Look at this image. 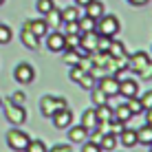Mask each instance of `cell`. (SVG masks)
<instances>
[{
  "label": "cell",
  "mask_w": 152,
  "mask_h": 152,
  "mask_svg": "<svg viewBox=\"0 0 152 152\" xmlns=\"http://www.w3.org/2000/svg\"><path fill=\"white\" fill-rule=\"evenodd\" d=\"M0 106L4 108V115H7V121H11L13 126H22L24 121H27V110H24L22 104H15L11 102V99H2V104Z\"/></svg>",
  "instance_id": "cell-1"
},
{
  "label": "cell",
  "mask_w": 152,
  "mask_h": 152,
  "mask_svg": "<svg viewBox=\"0 0 152 152\" xmlns=\"http://www.w3.org/2000/svg\"><path fill=\"white\" fill-rule=\"evenodd\" d=\"M95 31L99 35H108V38H115V35L119 33V20L117 15L113 13H104L102 18H97L95 22Z\"/></svg>",
  "instance_id": "cell-2"
},
{
  "label": "cell",
  "mask_w": 152,
  "mask_h": 152,
  "mask_svg": "<svg viewBox=\"0 0 152 152\" xmlns=\"http://www.w3.org/2000/svg\"><path fill=\"white\" fill-rule=\"evenodd\" d=\"M69 104H66L64 97H53V95H44L40 99V113L44 115V117H51L53 113L62 110V108H66Z\"/></svg>",
  "instance_id": "cell-3"
},
{
  "label": "cell",
  "mask_w": 152,
  "mask_h": 152,
  "mask_svg": "<svg viewBox=\"0 0 152 152\" xmlns=\"http://www.w3.org/2000/svg\"><path fill=\"white\" fill-rule=\"evenodd\" d=\"M29 139H31V137H29L27 132H22L20 128H11V130L7 132V145H9L13 152H24Z\"/></svg>",
  "instance_id": "cell-4"
},
{
  "label": "cell",
  "mask_w": 152,
  "mask_h": 152,
  "mask_svg": "<svg viewBox=\"0 0 152 152\" xmlns=\"http://www.w3.org/2000/svg\"><path fill=\"white\" fill-rule=\"evenodd\" d=\"M99 91L104 93L108 99H113V97H117L119 95V80L115 75H102L99 77Z\"/></svg>",
  "instance_id": "cell-5"
},
{
  "label": "cell",
  "mask_w": 152,
  "mask_h": 152,
  "mask_svg": "<svg viewBox=\"0 0 152 152\" xmlns=\"http://www.w3.org/2000/svg\"><path fill=\"white\" fill-rule=\"evenodd\" d=\"M126 62H128V66H126L128 71H132V73H141V71L145 69V66L150 64V55L145 53V51H137V53H132Z\"/></svg>",
  "instance_id": "cell-6"
},
{
  "label": "cell",
  "mask_w": 152,
  "mask_h": 152,
  "mask_svg": "<svg viewBox=\"0 0 152 152\" xmlns=\"http://www.w3.org/2000/svg\"><path fill=\"white\" fill-rule=\"evenodd\" d=\"M33 77H35V71H33L31 64H27V62H20V64L13 69V80L18 84H31Z\"/></svg>",
  "instance_id": "cell-7"
},
{
  "label": "cell",
  "mask_w": 152,
  "mask_h": 152,
  "mask_svg": "<svg viewBox=\"0 0 152 152\" xmlns=\"http://www.w3.org/2000/svg\"><path fill=\"white\" fill-rule=\"evenodd\" d=\"M86 128V132H88V137H91L93 132H99V126H102V121L97 119V113H95V108H88V110H84L82 115V124Z\"/></svg>",
  "instance_id": "cell-8"
},
{
  "label": "cell",
  "mask_w": 152,
  "mask_h": 152,
  "mask_svg": "<svg viewBox=\"0 0 152 152\" xmlns=\"http://www.w3.org/2000/svg\"><path fill=\"white\" fill-rule=\"evenodd\" d=\"M46 46H49L53 53H62V51H66V42H64V33H60V31H49L46 33Z\"/></svg>",
  "instance_id": "cell-9"
},
{
  "label": "cell",
  "mask_w": 152,
  "mask_h": 152,
  "mask_svg": "<svg viewBox=\"0 0 152 152\" xmlns=\"http://www.w3.org/2000/svg\"><path fill=\"white\" fill-rule=\"evenodd\" d=\"M51 119H53V126L57 130H66L73 124V110H69V106H66V108H62V110L53 113Z\"/></svg>",
  "instance_id": "cell-10"
},
{
  "label": "cell",
  "mask_w": 152,
  "mask_h": 152,
  "mask_svg": "<svg viewBox=\"0 0 152 152\" xmlns=\"http://www.w3.org/2000/svg\"><path fill=\"white\" fill-rule=\"evenodd\" d=\"M20 40H22V44L27 46L29 51H38V49H40V38L29 29V24H27V22H24L22 31H20Z\"/></svg>",
  "instance_id": "cell-11"
},
{
  "label": "cell",
  "mask_w": 152,
  "mask_h": 152,
  "mask_svg": "<svg viewBox=\"0 0 152 152\" xmlns=\"http://www.w3.org/2000/svg\"><path fill=\"white\" fill-rule=\"evenodd\" d=\"M119 95L121 97H137L139 95V84L134 80H130V77H124L121 82H119Z\"/></svg>",
  "instance_id": "cell-12"
},
{
  "label": "cell",
  "mask_w": 152,
  "mask_h": 152,
  "mask_svg": "<svg viewBox=\"0 0 152 152\" xmlns=\"http://www.w3.org/2000/svg\"><path fill=\"white\" fill-rule=\"evenodd\" d=\"M108 55H110L113 60H117V64H121V62L128 60V55H126V46H124L119 40H110V46H108Z\"/></svg>",
  "instance_id": "cell-13"
},
{
  "label": "cell",
  "mask_w": 152,
  "mask_h": 152,
  "mask_svg": "<svg viewBox=\"0 0 152 152\" xmlns=\"http://www.w3.org/2000/svg\"><path fill=\"white\" fill-rule=\"evenodd\" d=\"M97 143H99V148L102 150H108V152H113L115 148H117V134L115 132H99V137H97Z\"/></svg>",
  "instance_id": "cell-14"
},
{
  "label": "cell",
  "mask_w": 152,
  "mask_h": 152,
  "mask_svg": "<svg viewBox=\"0 0 152 152\" xmlns=\"http://www.w3.org/2000/svg\"><path fill=\"white\" fill-rule=\"evenodd\" d=\"M88 139V132L84 126H69V141L71 143H84V141Z\"/></svg>",
  "instance_id": "cell-15"
},
{
  "label": "cell",
  "mask_w": 152,
  "mask_h": 152,
  "mask_svg": "<svg viewBox=\"0 0 152 152\" xmlns=\"http://www.w3.org/2000/svg\"><path fill=\"white\" fill-rule=\"evenodd\" d=\"M44 20H46V27H49V31L60 29V24H62V11H60L57 7H53L49 13H44Z\"/></svg>",
  "instance_id": "cell-16"
},
{
  "label": "cell",
  "mask_w": 152,
  "mask_h": 152,
  "mask_svg": "<svg viewBox=\"0 0 152 152\" xmlns=\"http://www.w3.org/2000/svg\"><path fill=\"white\" fill-rule=\"evenodd\" d=\"M119 141L126 145V148H134L139 145V139H137V130H130V128H121L119 132Z\"/></svg>",
  "instance_id": "cell-17"
},
{
  "label": "cell",
  "mask_w": 152,
  "mask_h": 152,
  "mask_svg": "<svg viewBox=\"0 0 152 152\" xmlns=\"http://www.w3.org/2000/svg\"><path fill=\"white\" fill-rule=\"evenodd\" d=\"M97 38H99L97 31H86V33L80 35V44H82L86 51H91V53H93V51L97 49Z\"/></svg>",
  "instance_id": "cell-18"
},
{
  "label": "cell",
  "mask_w": 152,
  "mask_h": 152,
  "mask_svg": "<svg viewBox=\"0 0 152 152\" xmlns=\"http://www.w3.org/2000/svg\"><path fill=\"white\" fill-rule=\"evenodd\" d=\"M27 24H29V29L33 31L38 38H44L46 33H49V27H46V20L44 18H35V20H27Z\"/></svg>",
  "instance_id": "cell-19"
},
{
  "label": "cell",
  "mask_w": 152,
  "mask_h": 152,
  "mask_svg": "<svg viewBox=\"0 0 152 152\" xmlns=\"http://www.w3.org/2000/svg\"><path fill=\"white\" fill-rule=\"evenodd\" d=\"M84 9H86V15H91V18H95V20L102 18V15L106 13V11H104V4L99 2V0H91Z\"/></svg>",
  "instance_id": "cell-20"
},
{
  "label": "cell",
  "mask_w": 152,
  "mask_h": 152,
  "mask_svg": "<svg viewBox=\"0 0 152 152\" xmlns=\"http://www.w3.org/2000/svg\"><path fill=\"white\" fill-rule=\"evenodd\" d=\"M137 139H139V143H143V145H150L152 143V126L150 124H143L137 130Z\"/></svg>",
  "instance_id": "cell-21"
},
{
  "label": "cell",
  "mask_w": 152,
  "mask_h": 152,
  "mask_svg": "<svg viewBox=\"0 0 152 152\" xmlns=\"http://www.w3.org/2000/svg\"><path fill=\"white\" fill-rule=\"evenodd\" d=\"M95 113H97V119L102 124H106V121H110V119H113V108L108 106V102L106 104H99V106L95 108Z\"/></svg>",
  "instance_id": "cell-22"
},
{
  "label": "cell",
  "mask_w": 152,
  "mask_h": 152,
  "mask_svg": "<svg viewBox=\"0 0 152 152\" xmlns=\"http://www.w3.org/2000/svg\"><path fill=\"white\" fill-rule=\"evenodd\" d=\"M95 18H91V15H80V20H77V24H80V31L82 33H86V31H95Z\"/></svg>",
  "instance_id": "cell-23"
},
{
  "label": "cell",
  "mask_w": 152,
  "mask_h": 152,
  "mask_svg": "<svg viewBox=\"0 0 152 152\" xmlns=\"http://www.w3.org/2000/svg\"><path fill=\"white\" fill-rule=\"evenodd\" d=\"M113 117H115V119H119L121 124H126L130 117H132V113L128 110V106H126V104H119V106L113 110Z\"/></svg>",
  "instance_id": "cell-24"
},
{
  "label": "cell",
  "mask_w": 152,
  "mask_h": 152,
  "mask_svg": "<svg viewBox=\"0 0 152 152\" xmlns=\"http://www.w3.org/2000/svg\"><path fill=\"white\" fill-rule=\"evenodd\" d=\"M73 20H80V7L73 4V7H66L62 11V22H73Z\"/></svg>",
  "instance_id": "cell-25"
},
{
  "label": "cell",
  "mask_w": 152,
  "mask_h": 152,
  "mask_svg": "<svg viewBox=\"0 0 152 152\" xmlns=\"http://www.w3.org/2000/svg\"><path fill=\"white\" fill-rule=\"evenodd\" d=\"M126 106H128V110L132 113V117L143 113V106H141V99L139 97H128V99H126Z\"/></svg>",
  "instance_id": "cell-26"
},
{
  "label": "cell",
  "mask_w": 152,
  "mask_h": 152,
  "mask_svg": "<svg viewBox=\"0 0 152 152\" xmlns=\"http://www.w3.org/2000/svg\"><path fill=\"white\" fill-rule=\"evenodd\" d=\"M24 152H49V150H46L44 141H40V139H29V143H27V148H24Z\"/></svg>",
  "instance_id": "cell-27"
},
{
  "label": "cell",
  "mask_w": 152,
  "mask_h": 152,
  "mask_svg": "<svg viewBox=\"0 0 152 152\" xmlns=\"http://www.w3.org/2000/svg\"><path fill=\"white\" fill-rule=\"evenodd\" d=\"M77 84H80L82 88H86V91H93V86H95V77H93L91 73L86 71V73H84V75H82V80L77 82Z\"/></svg>",
  "instance_id": "cell-28"
},
{
  "label": "cell",
  "mask_w": 152,
  "mask_h": 152,
  "mask_svg": "<svg viewBox=\"0 0 152 152\" xmlns=\"http://www.w3.org/2000/svg\"><path fill=\"white\" fill-rule=\"evenodd\" d=\"M11 38H13V31L7 24H0V44H9Z\"/></svg>",
  "instance_id": "cell-29"
},
{
  "label": "cell",
  "mask_w": 152,
  "mask_h": 152,
  "mask_svg": "<svg viewBox=\"0 0 152 152\" xmlns=\"http://www.w3.org/2000/svg\"><path fill=\"white\" fill-rule=\"evenodd\" d=\"M62 53H64V62L66 64H80V60H82L73 49H66V51H62Z\"/></svg>",
  "instance_id": "cell-30"
},
{
  "label": "cell",
  "mask_w": 152,
  "mask_h": 152,
  "mask_svg": "<svg viewBox=\"0 0 152 152\" xmlns=\"http://www.w3.org/2000/svg\"><path fill=\"white\" fill-rule=\"evenodd\" d=\"M84 73H86V71H84V69H82V66H80V64H73V69L69 71V77H71V80H73V82H80V80H82V75H84Z\"/></svg>",
  "instance_id": "cell-31"
},
{
  "label": "cell",
  "mask_w": 152,
  "mask_h": 152,
  "mask_svg": "<svg viewBox=\"0 0 152 152\" xmlns=\"http://www.w3.org/2000/svg\"><path fill=\"white\" fill-rule=\"evenodd\" d=\"M55 7L53 0H38V13H49Z\"/></svg>",
  "instance_id": "cell-32"
},
{
  "label": "cell",
  "mask_w": 152,
  "mask_h": 152,
  "mask_svg": "<svg viewBox=\"0 0 152 152\" xmlns=\"http://www.w3.org/2000/svg\"><path fill=\"white\" fill-rule=\"evenodd\" d=\"M82 152H102V148H99V143H97V141H84Z\"/></svg>",
  "instance_id": "cell-33"
},
{
  "label": "cell",
  "mask_w": 152,
  "mask_h": 152,
  "mask_svg": "<svg viewBox=\"0 0 152 152\" xmlns=\"http://www.w3.org/2000/svg\"><path fill=\"white\" fill-rule=\"evenodd\" d=\"M93 102H95V106H99V104H106V102H108V97L104 95L99 88H95V91H93Z\"/></svg>",
  "instance_id": "cell-34"
},
{
  "label": "cell",
  "mask_w": 152,
  "mask_h": 152,
  "mask_svg": "<svg viewBox=\"0 0 152 152\" xmlns=\"http://www.w3.org/2000/svg\"><path fill=\"white\" fill-rule=\"evenodd\" d=\"M139 99H141V106H143V110H148V108H152V91L143 93V97H139Z\"/></svg>",
  "instance_id": "cell-35"
},
{
  "label": "cell",
  "mask_w": 152,
  "mask_h": 152,
  "mask_svg": "<svg viewBox=\"0 0 152 152\" xmlns=\"http://www.w3.org/2000/svg\"><path fill=\"white\" fill-rule=\"evenodd\" d=\"M66 29V33H82L80 31V24H77V20H73V22H62Z\"/></svg>",
  "instance_id": "cell-36"
},
{
  "label": "cell",
  "mask_w": 152,
  "mask_h": 152,
  "mask_svg": "<svg viewBox=\"0 0 152 152\" xmlns=\"http://www.w3.org/2000/svg\"><path fill=\"white\" fill-rule=\"evenodd\" d=\"M73 51H75V53H77V55H80V57H82V60H84V57H88V55H91V51H86V49H84V46H82V44H77V46H73Z\"/></svg>",
  "instance_id": "cell-37"
},
{
  "label": "cell",
  "mask_w": 152,
  "mask_h": 152,
  "mask_svg": "<svg viewBox=\"0 0 152 152\" xmlns=\"http://www.w3.org/2000/svg\"><path fill=\"white\" fill-rule=\"evenodd\" d=\"M51 152H73V148L69 143H60V145H55V148H51Z\"/></svg>",
  "instance_id": "cell-38"
},
{
  "label": "cell",
  "mask_w": 152,
  "mask_h": 152,
  "mask_svg": "<svg viewBox=\"0 0 152 152\" xmlns=\"http://www.w3.org/2000/svg\"><path fill=\"white\" fill-rule=\"evenodd\" d=\"M9 99H11V102H15V104H22L24 99H27V95H24V93H20V91H18V93H13V95L9 97Z\"/></svg>",
  "instance_id": "cell-39"
},
{
  "label": "cell",
  "mask_w": 152,
  "mask_h": 152,
  "mask_svg": "<svg viewBox=\"0 0 152 152\" xmlns=\"http://www.w3.org/2000/svg\"><path fill=\"white\" fill-rule=\"evenodd\" d=\"M139 75H141V77H143V80H150V77H152V62H150V64H148V66H145V69H143V71H141V73H139Z\"/></svg>",
  "instance_id": "cell-40"
},
{
  "label": "cell",
  "mask_w": 152,
  "mask_h": 152,
  "mask_svg": "<svg viewBox=\"0 0 152 152\" xmlns=\"http://www.w3.org/2000/svg\"><path fill=\"white\" fill-rule=\"evenodd\" d=\"M130 4H132V7H143V4H148L150 0H128Z\"/></svg>",
  "instance_id": "cell-41"
},
{
  "label": "cell",
  "mask_w": 152,
  "mask_h": 152,
  "mask_svg": "<svg viewBox=\"0 0 152 152\" xmlns=\"http://www.w3.org/2000/svg\"><path fill=\"white\" fill-rule=\"evenodd\" d=\"M145 124L152 126V108H148V110H145Z\"/></svg>",
  "instance_id": "cell-42"
},
{
  "label": "cell",
  "mask_w": 152,
  "mask_h": 152,
  "mask_svg": "<svg viewBox=\"0 0 152 152\" xmlns=\"http://www.w3.org/2000/svg\"><path fill=\"white\" fill-rule=\"evenodd\" d=\"M88 2H91V0H75V4H77V7H86Z\"/></svg>",
  "instance_id": "cell-43"
},
{
  "label": "cell",
  "mask_w": 152,
  "mask_h": 152,
  "mask_svg": "<svg viewBox=\"0 0 152 152\" xmlns=\"http://www.w3.org/2000/svg\"><path fill=\"white\" fill-rule=\"evenodd\" d=\"M2 4H4V0H0V7H2Z\"/></svg>",
  "instance_id": "cell-44"
},
{
  "label": "cell",
  "mask_w": 152,
  "mask_h": 152,
  "mask_svg": "<svg viewBox=\"0 0 152 152\" xmlns=\"http://www.w3.org/2000/svg\"><path fill=\"white\" fill-rule=\"evenodd\" d=\"M148 148H150V152H152V143H150V145H148Z\"/></svg>",
  "instance_id": "cell-45"
},
{
  "label": "cell",
  "mask_w": 152,
  "mask_h": 152,
  "mask_svg": "<svg viewBox=\"0 0 152 152\" xmlns=\"http://www.w3.org/2000/svg\"><path fill=\"white\" fill-rule=\"evenodd\" d=\"M0 104H2V97H0Z\"/></svg>",
  "instance_id": "cell-46"
}]
</instances>
